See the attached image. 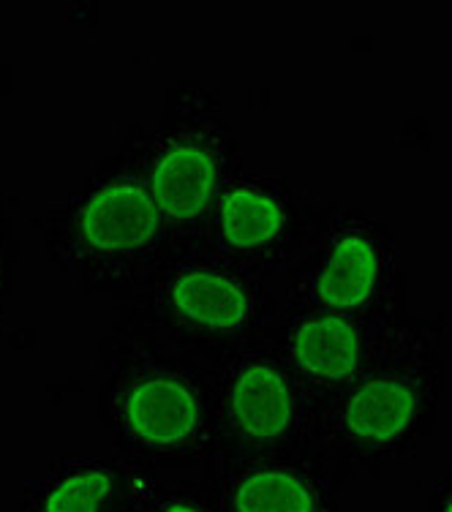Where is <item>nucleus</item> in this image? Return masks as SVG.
<instances>
[{
  "instance_id": "f257e3e1",
  "label": "nucleus",
  "mask_w": 452,
  "mask_h": 512,
  "mask_svg": "<svg viewBox=\"0 0 452 512\" xmlns=\"http://www.w3.org/2000/svg\"><path fill=\"white\" fill-rule=\"evenodd\" d=\"M79 224L90 246L123 251L150 240L156 229V205L134 183H112L88 199Z\"/></svg>"
},
{
  "instance_id": "f03ea898",
  "label": "nucleus",
  "mask_w": 452,
  "mask_h": 512,
  "mask_svg": "<svg viewBox=\"0 0 452 512\" xmlns=\"http://www.w3.org/2000/svg\"><path fill=\"white\" fill-rule=\"evenodd\" d=\"M123 420L128 431L148 444H177L194 434L199 406L177 379H148L126 395Z\"/></svg>"
},
{
  "instance_id": "7ed1b4c3",
  "label": "nucleus",
  "mask_w": 452,
  "mask_h": 512,
  "mask_svg": "<svg viewBox=\"0 0 452 512\" xmlns=\"http://www.w3.org/2000/svg\"><path fill=\"white\" fill-rule=\"evenodd\" d=\"M218 169L213 156L199 145H175L153 169V197L175 218H194L216 191Z\"/></svg>"
},
{
  "instance_id": "20e7f679",
  "label": "nucleus",
  "mask_w": 452,
  "mask_h": 512,
  "mask_svg": "<svg viewBox=\"0 0 452 512\" xmlns=\"http://www.w3.org/2000/svg\"><path fill=\"white\" fill-rule=\"evenodd\" d=\"M232 412L254 439H276L292 420V395L284 376L270 365H248L232 390Z\"/></svg>"
},
{
  "instance_id": "39448f33",
  "label": "nucleus",
  "mask_w": 452,
  "mask_h": 512,
  "mask_svg": "<svg viewBox=\"0 0 452 512\" xmlns=\"http://www.w3.org/2000/svg\"><path fill=\"white\" fill-rule=\"evenodd\" d=\"M417 412V395L409 382L401 379H376L363 384L349 398L346 425L354 436L387 442L409 428Z\"/></svg>"
},
{
  "instance_id": "423d86ee",
  "label": "nucleus",
  "mask_w": 452,
  "mask_h": 512,
  "mask_svg": "<svg viewBox=\"0 0 452 512\" xmlns=\"http://www.w3.org/2000/svg\"><path fill=\"white\" fill-rule=\"evenodd\" d=\"M172 303L197 325L232 330L248 319V297L232 278L216 273H186L172 286Z\"/></svg>"
},
{
  "instance_id": "0eeeda50",
  "label": "nucleus",
  "mask_w": 452,
  "mask_h": 512,
  "mask_svg": "<svg viewBox=\"0 0 452 512\" xmlns=\"http://www.w3.org/2000/svg\"><path fill=\"white\" fill-rule=\"evenodd\" d=\"M376 270L379 256L371 240L360 235L341 237L319 276V297L333 308L360 306L374 289Z\"/></svg>"
},
{
  "instance_id": "6e6552de",
  "label": "nucleus",
  "mask_w": 452,
  "mask_h": 512,
  "mask_svg": "<svg viewBox=\"0 0 452 512\" xmlns=\"http://www.w3.org/2000/svg\"><path fill=\"white\" fill-rule=\"evenodd\" d=\"M295 357L308 374L344 379L360 357V335L344 319H314L295 333Z\"/></svg>"
},
{
  "instance_id": "1a4fd4ad",
  "label": "nucleus",
  "mask_w": 452,
  "mask_h": 512,
  "mask_svg": "<svg viewBox=\"0 0 452 512\" xmlns=\"http://www.w3.org/2000/svg\"><path fill=\"white\" fill-rule=\"evenodd\" d=\"M226 240L237 248H256L273 240L284 227V210L256 188H235L221 213Z\"/></svg>"
},
{
  "instance_id": "9d476101",
  "label": "nucleus",
  "mask_w": 452,
  "mask_h": 512,
  "mask_svg": "<svg viewBox=\"0 0 452 512\" xmlns=\"http://www.w3.org/2000/svg\"><path fill=\"white\" fill-rule=\"evenodd\" d=\"M314 491L303 477L267 469L246 477L235 491V512H314Z\"/></svg>"
},
{
  "instance_id": "9b49d317",
  "label": "nucleus",
  "mask_w": 452,
  "mask_h": 512,
  "mask_svg": "<svg viewBox=\"0 0 452 512\" xmlns=\"http://www.w3.org/2000/svg\"><path fill=\"white\" fill-rule=\"evenodd\" d=\"M109 488H112V480L101 469L69 474L50 491L44 512H101L104 502H107Z\"/></svg>"
},
{
  "instance_id": "f8f14e48",
  "label": "nucleus",
  "mask_w": 452,
  "mask_h": 512,
  "mask_svg": "<svg viewBox=\"0 0 452 512\" xmlns=\"http://www.w3.org/2000/svg\"><path fill=\"white\" fill-rule=\"evenodd\" d=\"M164 512H202V510H199V507H194V504H169Z\"/></svg>"
},
{
  "instance_id": "ddd939ff",
  "label": "nucleus",
  "mask_w": 452,
  "mask_h": 512,
  "mask_svg": "<svg viewBox=\"0 0 452 512\" xmlns=\"http://www.w3.org/2000/svg\"><path fill=\"white\" fill-rule=\"evenodd\" d=\"M444 512H452V499H450V502H447V507H444Z\"/></svg>"
}]
</instances>
